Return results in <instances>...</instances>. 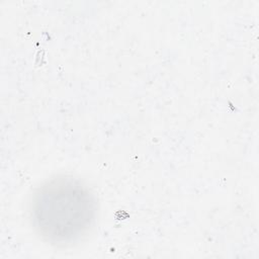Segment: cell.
Here are the masks:
<instances>
[{
	"label": "cell",
	"mask_w": 259,
	"mask_h": 259,
	"mask_svg": "<svg viewBox=\"0 0 259 259\" xmlns=\"http://www.w3.org/2000/svg\"><path fill=\"white\" fill-rule=\"evenodd\" d=\"M31 212L41 237L53 243H68L84 235L92 226L96 203L79 181L55 178L35 193Z\"/></svg>",
	"instance_id": "cell-1"
}]
</instances>
